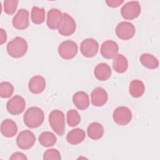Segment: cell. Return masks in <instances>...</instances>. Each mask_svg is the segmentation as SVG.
Instances as JSON below:
<instances>
[{
    "mask_svg": "<svg viewBox=\"0 0 160 160\" xmlns=\"http://www.w3.org/2000/svg\"><path fill=\"white\" fill-rule=\"evenodd\" d=\"M44 119V114L42 110L36 106L28 108L23 116L25 125L29 128H36L40 126Z\"/></svg>",
    "mask_w": 160,
    "mask_h": 160,
    "instance_id": "obj_1",
    "label": "cell"
},
{
    "mask_svg": "<svg viewBox=\"0 0 160 160\" xmlns=\"http://www.w3.org/2000/svg\"><path fill=\"white\" fill-rule=\"evenodd\" d=\"M13 26L19 30H24L29 25V12L27 9L21 8L18 10L16 14L12 18Z\"/></svg>",
    "mask_w": 160,
    "mask_h": 160,
    "instance_id": "obj_12",
    "label": "cell"
},
{
    "mask_svg": "<svg viewBox=\"0 0 160 160\" xmlns=\"http://www.w3.org/2000/svg\"><path fill=\"white\" fill-rule=\"evenodd\" d=\"M99 44L96 40L92 38H86L83 40L80 45L81 54L86 58L95 56L98 51Z\"/></svg>",
    "mask_w": 160,
    "mask_h": 160,
    "instance_id": "obj_10",
    "label": "cell"
},
{
    "mask_svg": "<svg viewBox=\"0 0 160 160\" xmlns=\"http://www.w3.org/2000/svg\"><path fill=\"white\" fill-rule=\"evenodd\" d=\"M112 68L118 73H123L126 71L128 68V61L127 58L121 54H118L112 61Z\"/></svg>",
    "mask_w": 160,
    "mask_h": 160,
    "instance_id": "obj_22",
    "label": "cell"
},
{
    "mask_svg": "<svg viewBox=\"0 0 160 160\" xmlns=\"http://www.w3.org/2000/svg\"><path fill=\"white\" fill-rule=\"evenodd\" d=\"M19 1L17 0H5L4 1V11L8 15H12L18 7Z\"/></svg>",
    "mask_w": 160,
    "mask_h": 160,
    "instance_id": "obj_29",
    "label": "cell"
},
{
    "mask_svg": "<svg viewBox=\"0 0 160 160\" xmlns=\"http://www.w3.org/2000/svg\"><path fill=\"white\" fill-rule=\"evenodd\" d=\"M31 19L36 24H42L45 20V10L43 8L33 6L31 12Z\"/></svg>",
    "mask_w": 160,
    "mask_h": 160,
    "instance_id": "obj_26",
    "label": "cell"
},
{
    "mask_svg": "<svg viewBox=\"0 0 160 160\" xmlns=\"http://www.w3.org/2000/svg\"><path fill=\"white\" fill-rule=\"evenodd\" d=\"M7 40V34L6 32L2 29H0V44L2 45Z\"/></svg>",
    "mask_w": 160,
    "mask_h": 160,
    "instance_id": "obj_33",
    "label": "cell"
},
{
    "mask_svg": "<svg viewBox=\"0 0 160 160\" xmlns=\"http://www.w3.org/2000/svg\"><path fill=\"white\" fill-rule=\"evenodd\" d=\"M94 74L98 80L101 81H106L111 76V69L108 64L101 62L95 67Z\"/></svg>",
    "mask_w": 160,
    "mask_h": 160,
    "instance_id": "obj_18",
    "label": "cell"
},
{
    "mask_svg": "<svg viewBox=\"0 0 160 160\" xmlns=\"http://www.w3.org/2000/svg\"><path fill=\"white\" fill-rule=\"evenodd\" d=\"M1 132L4 137H14L18 132V126L16 123L13 120L10 119L4 120L1 122Z\"/></svg>",
    "mask_w": 160,
    "mask_h": 160,
    "instance_id": "obj_19",
    "label": "cell"
},
{
    "mask_svg": "<svg viewBox=\"0 0 160 160\" xmlns=\"http://www.w3.org/2000/svg\"><path fill=\"white\" fill-rule=\"evenodd\" d=\"M112 118L118 125L126 126L132 119V112L128 107L119 106L114 111Z\"/></svg>",
    "mask_w": 160,
    "mask_h": 160,
    "instance_id": "obj_8",
    "label": "cell"
},
{
    "mask_svg": "<svg viewBox=\"0 0 160 160\" xmlns=\"http://www.w3.org/2000/svg\"><path fill=\"white\" fill-rule=\"evenodd\" d=\"M28 48L27 41L21 37H15L9 41L6 47L8 54L14 58L22 57L26 53Z\"/></svg>",
    "mask_w": 160,
    "mask_h": 160,
    "instance_id": "obj_2",
    "label": "cell"
},
{
    "mask_svg": "<svg viewBox=\"0 0 160 160\" xmlns=\"http://www.w3.org/2000/svg\"><path fill=\"white\" fill-rule=\"evenodd\" d=\"M36 142L34 134L30 130H24L19 133L16 138V144L19 148L24 150L31 148Z\"/></svg>",
    "mask_w": 160,
    "mask_h": 160,
    "instance_id": "obj_6",
    "label": "cell"
},
{
    "mask_svg": "<svg viewBox=\"0 0 160 160\" xmlns=\"http://www.w3.org/2000/svg\"><path fill=\"white\" fill-rule=\"evenodd\" d=\"M92 105L98 107L104 106L108 101V95L106 91L101 87L95 88L91 94Z\"/></svg>",
    "mask_w": 160,
    "mask_h": 160,
    "instance_id": "obj_15",
    "label": "cell"
},
{
    "mask_svg": "<svg viewBox=\"0 0 160 160\" xmlns=\"http://www.w3.org/2000/svg\"><path fill=\"white\" fill-rule=\"evenodd\" d=\"M104 128L101 124L98 122L91 123L87 129V132L89 138L93 140L101 139L104 134Z\"/></svg>",
    "mask_w": 160,
    "mask_h": 160,
    "instance_id": "obj_21",
    "label": "cell"
},
{
    "mask_svg": "<svg viewBox=\"0 0 160 160\" xmlns=\"http://www.w3.org/2000/svg\"><path fill=\"white\" fill-rule=\"evenodd\" d=\"M76 24L72 16L68 13H63V21L58 29L59 33L64 36L72 35L76 31Z\"/></svg>",
    "mask_w": 160,
    "mask_h": 160,
    "instance_id": "obj_13",
    "label": "cell"
},
{
    "mask_svg": "<svg viewBox=\"0 0 160 160\" xmlns=\"http://www.w3.org/2000/svg\"><path fill=\"white\" fill-rule=\"evenodd\" d=\"M46 88V80L40 76L36 75L33 76L29 81L28 88L32 94H38L41 93Z\"/></svg>",
    "mask_w": 160,
    "mask_h": 160,
    "instance_id": "obj_16",
    "label": "cell"
},
{
    "mask_svg": "<svg viewBox=\"0 0 160 160\" xmlns=\"http://www.w3.org/2000/svg\"><path fill=\"white\" fill-rule=\"evenodd\" d=\"M141 11V8L139 2L132 1L122 6L121 9V14L125 19L132 20L140 15Z\"/></svg>",
    "mask_w": 160,
    "mask_h": 160,
    "instance_id": "obj_4",
    "label": "cell"
},
{
    "mask_svg": "<svg viewBox=\"0 0 160 160\" xmlns=\"http://www.w3.org/2000/svg\"><path fill=\"white\" fill-rule=\"evenodd\" d=\"M67 122L69 126L74 127L78 125L81 122V117L79 112L75 109L69 110L66 114Z\"/></svg>",
    "mask_w": 160,
    "mask_h": 160,
    "instance_id": "obj_28",
    "label": "cell"
},
{
    "mask_svg": "<svg viewBox=\"0 0 160 160\" xmlns=\"http://www.w3.org/2000/svg\"><path fill=\"white\" fill-rule=\"evenodd\" d=\"M139 61L142 65L150 69H155L159 66L158 59L155 56L149 53L141 54L139 58Z\"/></svg>",
    "mask_w": 160,
    "mask_h": 160,
    "instance_id": "obj_24",
    "label": "cell"
},
{
    "mask_svg": "<svg viewBox=\"0 0 160 160\" xmlns=\"http://www.w3.org/2000/svg\"><path fill=\"white\" fill-rule=\"evenodd\" d=\"M49 123L52 130L58 135L62 136L65 131L64 114L62 111L55 109L49 114Z\"/></svg>",
    "mask_w": 160,
    "mask_h": 160,
    "instance_id": "obj_3",
    "label": "cell"
},
{
    "mask_svg": "<svg viewBox=\"0 0 160 160\" xmlns=\"http://www.w3.org/2000/svg\"><path fill=\"white\" fill-rule=\"evenodd\" d=\"M61 159V153L56 149H48L43 154V159L44 160H60Z\"/></svg>",
    "mask_w": 160,
    "mask_h": 160,
    "instance_id": "obj_30",
    "label": "cell"
},
{
    "mask_svg": "<svg viewBox=\"0 0 160 160\" xmlns=\"http://www.w3.org/2000/svg\"><path fill=\"white\" fill-rule=\"evenodd\" d=\"M9 159H22V160L26 159H26H28V158L22 152H16L11 155V156L9 158Z\"/></svg>",
    "mask_w": 160,
    "mask_h": 160,
    "instance_id": "obj_32",
    "label": "cell"
},
{
    "mask_svg": "<svg viewBox=\"0 0 160 160\" xmlns=\"http://www.w3.org/2000/svg\"><path fill=\"white\" fill-rule=\"evenodd\" d=\"M72 102L79 110H85L89 106V98L84 91H78L72 96Z\"/></svg>",
    "mask_w": 160,
    "mask_h": 160,
    "instance_id": "obj_17",
    "label": "cell"
},
{
    "mask_svg": "<svg viewBox=\"0 0 160 160\" xmlns=\"http://www.w3.org/2000/svg\"><path fill=\"white\" fill-rule=\"evenodd\" d=\"M86 138V133L84 130L80 128H76L71 130L66 136V141L72 145H76L82 142Z\"/></svg>",
    "mask_w": 160,
    "mask_h": 160,
    "instance_id": "obj_20",
    "label": "cell"
},
{
    "mask_svg": "<svg viewBox=\"0 0 160 160\" xmlns=\"http://www.w3.org/2000/svg\"><path fill=\"white\" fill-rule=\"evenodd\" d=\"M14 92L13 85L7 81H3L0 83V96L2 98H9Z\"/></svg>",
    "mask_w": 160,
    "mask_h": 160,
    "instance_id": "obj_27",
    "label": "cell"
},
{
    "mask_svg": "<svg viewBox=\"0 0 160 160\" xmlns=\"http://www.w3.org/2000/svg\"><path fill=\"white\" fill-rule=\"evenodd\" d=\"M145 86L144 83L138 79L132 80L129 86V92L130 95L135 98L141 97L144 92Z\"/></svg>",
    "mask_w": 160,
    "mask_h": 160,
    "instance_id": "obj_23",
    "label": "cell"
},
{
    "mask_svg": "<svg viewBox=\"0 0 160 160\" xmlns=\"http://www.w3.org/2000/svg\"><path fill=\"white\" fill-rule=\"evenodd\" d=\"M116 36L122 40H129L133 38L136 29L132 23L128 21L119 22L116 28Z\"/></svg>",
    "mask_w": 160,
    "mask_h": 160,
    "instance_id": "obj_7",
    "label": "cell"
},
{
    "mask_svg": "<svg viewBox=\"0 0 160 160\" xmlns=\"http://www.w3.org/2000/svg\"><path fill=\"white\" fill-rule=\"evenodd\" d=\"M78 48L77 44L71 40H66L62 42L58 47L59 55L64 59H71L78 53Z\"/></svg>",
    "mask_w": 160,
    "mask_h": 160,
    "instance_id": "obj_5",
    "label": "cell"
},
{
    "mask_svg": "<svg viewBox=\"0 0 160 160\" xmlns=\"http://www.w3.org/2000/svg\"><path fill=\"white\" fill-rule=\"evenodd\" d=\"M63 21V14L60 10L56 8L51 9L47 14L46 23L51 29H59Z\"/></svg>",
    "mask_w": 160,
    "mask_h": 160,
    "instance_id": "obj_11",
    "label": "cell"
},
{
    "mask_svg": "<svg viewBox=\"0 0 160 160\" xmlns=\"http://www.w3.org/2000/svg\"><path fill=\"white\" fill-rule=\"evenodd\" d=\"M124 2L123 0H107L106 3L109 7L117 8Z\"/></svg>",
    "mask_w": 160,
    "mask_h": 160,
    "instance_id": "obj_31",
    "label": "cell"
},
{
    "mask_svg": "<svg viewBox=\"0 0 160 160\" xmlns=\"http://www.w3.org/2000/svg\"><path fill=\"white\" fill-rule=\"evenodd\" d=\"M38 140L41 146L43 147L49 148L54 146L56 143L57 138L52 132L45 131L39 135Z\"/></svg>",
    "mask_w": 160,
    "mask_h": 160,
    "instance_id": "obj_25",
    "label": "cell"
},
{
    "mask_svg": "<svg viewBox=\"0 0 160 160\" xmlns=\"http://www.w3.org/2000/svg\"><path fill=\"white\" fill-rule=\"evenodd\" d=\"M119 47L117 42L112 40L104 41L101 46L100 52L102 56L108 59L114 58L118 52Z\"/></svg>",
    "mask_w": 160,
    "mask_h": 160,
    "instance_id": "obj_14",
    "label": "cell"
},
{
    "mask_svg": "<svg viewBox=\"0 0 160 160\" xmlns=\"http://www.w3.org/2000/svg\"><path fill=\"white\" fill-rule=\"evenodd\" d=\"M26 108L24 99L19 95H16L10 99L6 104L8 112L12 115H19L21 114Z\"/></svg>",
    "mask_w": 160,
    "mask_h": 160,
    "instance_id": "obj_9",
    "label": "cell"
}]
</instances>
